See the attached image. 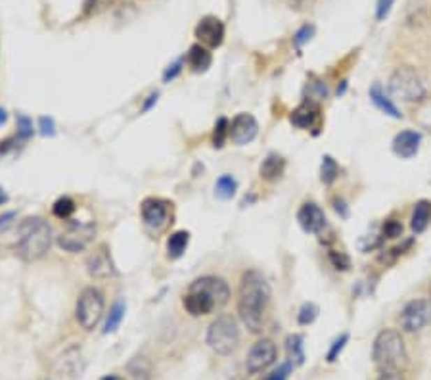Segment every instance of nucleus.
<instances>
[{
	"label": "nucleus",
	"instance_id": "nucleus-1",
	"mask_svg": "<svg viewBox=\"0 0 431 380\" xmlns=\"http://www.w3.org/2000/svg\"><path fill=\"white\" fill-rule=\"evenodd\" d=\"M268 302H270V284H268L267 276L257 269L244 273L242 283H240L238 314L242 323L253 335L263 330Z\"/></svg>",
	"mask_w": 431,
	"mask_h": 380
},
{
	"label": "nucleus",
	"instance_id": "nucleus-2",
	"mask_svg": "<svg viewBox=\"0 0 431 380\" xmlns=\"http://www.w3.org/2000/svg\"><path fill=\"white\" fill-rule=\"evenodd\" d=\"M52 227L43 217H29L17 229V253L25 261H37L52 246Z\"/></svg>",
	"mask_w": 431,
	"mask_h": 380
},
{
	"label": "nucleus",
	"instance_id": "nucleus-3",
	"mask_svg": "<svg viewBox=\"0 0 431 380\" xmlns=\"http://www.w3.org/2000/svg\"><path fill=\"white\" fill-rule=\"evenodd\" d=\"M372 359L381 374L401 373V369L409 361V353H407V346H404L402 336L393 328L381 330L374 342Z\"/></svg>",
	"mask_w": 431,
	"mask_h": 380
},
{
	"label": "nucleus",
	"instance_id": "nucleus-4",
	"mask_svg": "<svg viewBox=\"0 0 431 380\" xmlns=\"http://www.w3.org/2000/svg\"><path fill=\"white\" fill-rule=\"evenodd\" d=\"M389 92L391 97L402 102H422L428 94L424 79L412 67H399L395 69L389 79Z\"/></svg>",
	"mask_w": 431,
	"mask_h": 380
},
{
	"label": "nucleus",
	"instance_id": "nucleus-5",
	"mask_svg": "<svg viewBox=\"0 0 431 380\" xmlns=\"http://www.w3.org/2000/svg\"><path fill=\"white\" fill-rule=\"evenodd\" d=\"M240 342V328L232 315H219L207 328V344L219 356H228Z\"/></svg>",
	"mask_w": 431,
	"mask_h": 380
},
{
	"label": "nucleus",
	"instance_id": "nucleus-6",
	"mask_svg": "<svg viewBox=\"0 0 431 380\" xmlns=\"http://www.w3.org/2000/svg\"><path fill=\"white\" fill-rule=\"evenodd\" d=\"M105 300L102 290H98L94 286H89L81 292V296L77 300L75 306V317L77 323L81 325L85 330H94L98 327V323L104 317Z\"/></svg>",
	"mask_w": 431,
	"mask_h": 380
},
{
	"label": "nucleus",
	"instance_id": "nucleus-7",
	"mask_svg": "<svg viewBox=\"0 0 431 380\" xmlns=\"http://www.w3.org/2000/svg\"><path fill=\"white\" fill-rule=\"evenodd\" d=\"M402 330L407 332H420L431 323V300L418 298L409 302L399 317Z\"/></svg>",
	"mask_w": 431,
	"mask_h": 380
},
{
	"label": "nucleus",
	"instance_id": "nucleus-8",
	"mask_svg": "<svg viewBox=\"0 0 431 380\" xmlns=\"http://www.w3.org/2000/svg\"><path fill=\"white\" fill-rule=\"evenodd\" d=\"M96 234V227L92 223H73L58 237V246L69 253L82 252L89 246Z\"/></svg>",
	"mask_w": 431,
	"mask_h": 380
},
{
	"label": "nucleus",
	"instance_id": "nucleus-9",
	"mask_svg": "<svg viewBox=\"0 0 431 380\" xmlns=\"http://www.w3.org/2000/svg\"><path fill=\"white\" fill-rule=\"evenodd\" d=\"M276 356H278V350H276V344L268 338H263L259 342L253 344V348L247 353V371L251 374H259L263 371H267L268 367L275 365Z\"/></svg>",
	"mask_w": 431,
	"mask_h": 380
},
{
	"label": "nucleus",
	"instance_id": "nucleus-10",
	"mask_svg": "<svg viewBox=\"0 0 431 380\" xmlns=\"http://www.w3.org/2000/svg\"><path fill=\"white\" fill-rule=\"evenodd\" d=\"M190 288H196V290H201L207 294L209 298L215 302L217 307H223L228 304L231 300V286L228 283L221 279V276H201V279H196Z\"/></svg>",
	"mask_w": 431,
	"mask_h": 380
},
{
	"label": "nucleus",
	"instance_id": "nucleus-11",
	"mask_svg": "<svg viewBox=\"0 0 431 380\" xmlns=\"http://www.w3.org/2000/svg\"><path fill=\"white\" fill-rule=\"evenodd\" d=\"M259 125L251 113H238L228 127V139L238 146H244L257 136Z\"/></svg>",
	"mask_w": 431,
	"mask_h": 380
},
{
	"label": "nucleus",
	"instance_id": "nucleus-12",
	"mask_svg": "<svg viewBox=\"0 0 431 380\" xmlns=\"http://www.w3.org/2000/svg\"><path fill=\"white\" fill-rule=\"evenodd\" d=\"M196 37L209 48H217L223 45L224 41V25L215 15H205L201 17L200 23L196 25Z\"/></svg>",
	"mask_w": 431,
	"mask_h": 380
},
{
	"label": "nucleus",
	"instance_id": "nucleus-13",
	"mask_svg": "<svg viewBox=\"0 0 431 380\" xmlns=\"http://www.w3.org/2000/svg\"><path fill=\"white\" fill-rule=\"evenodd\" d=\"M87 269H89V275L92 279H110L115 275L112 253L105 244H100L94 252H90V255L87 258Z\"/></svg>",
	"mask_w": 431,
	"mask_h": 380
},
{
	"label": "nucleus",
	"instance_id": "nucleus-14",
	"mask_svg": "<svg viewBox=\"0 0 431 380\" xmlns=\"http://www.w3.org/2000/svg\"><path fill=\"white\" fill-rule=\"evenodd\" d=\"M298 221L301 229L305 232H311V234H320L326 227V216L314 202H307L301 206V209L298 211Z\"/></svg>",
	"mask_w": 431,
	"mask_h": 380
},
{
	"label": "nucleus",
	"instance_id": "nucleus-15",
	"mask_svg": "<svg viewBox=\"0 0 431 380\" xmlns=\"http://www.w3.org/2000/svg\"><path fill=\"white\" fill-rule=\"evenodd\" d=\"M140 213L144 223L152 227V229H161L169 219V206L167 202L159 200V198H148L142 202Z\"/></svg>",
	"mask_w": 431,
	"mask_h": 380
},
{
	"label": "nucleus",
	"instance_id": "nucleus-16",
	"mask_svg": "<svg viewBox=\"0 0 431 380\" xmlns=\"http://www.w3.org/2000/svg\"><path fill=\"white\" fill-rule=\"evenodd\" d=\"M182 306L192 317H201V315H209L213 309H217L215 302L209 298L205 292L196 290V288H188V292L182 298Z\"/></svg>",
	"mask_w": 431,
	"mask_h": 380
},
{
	"label": "nucleus",
	"instance_id": "nucleus-17",
	"mask_svg": "<svg viewBox=\"0 0 431 380\" xmlns=\"http://www.w3.org/2000/svg\"><path fill=\"white\" fill-rule=\"evenodd\" d=\"M420 142H422V134L418 131H401L393 139V152L399 157L410 160L418 154Z\"/></svg>",
	"mask_w": 431,
	"mask_h": 380
},
{
	"label": "nucleus",
	"instance_id": "nucleus-18",
	"mask_svg": "<svg viewBox=\"0 0 431 380\" xmlns=\"http://www.w3.org/2000/svg\"><path fill=\"white\" fill-rule=\"evenodd\" d=\"M290 120L299 129H311L316 123V120H319V108L312 102H305V104L299 106L298 110L291 112Z\"/></svg>",
	"mask_w": 431,
	"mask_h": 380
},
{
	"label": "nucleus",
	"instance_id": "nucleus-19",
	"mask_svg": "<svg viewBox=\"0 0 431 380\" xmlns=\"http://www.w3.org/2000/svg\"><path fill=\"white\" fill-rule=\"evenodd\" d=\"M211 52H209L205 46L201 45H193L190 46L188 50V56H186V64L192 67V71L196 73H201V71H207L209 66H211Z\"/></svg>",
	"mask_w": 431,
	"mask_h": 380
},
{
	"label": "nucleus",
	"instance_id": "nucleus-20",
	"mask_svg": "<svg viewBox=\"0 0 431 380\" xmlns=\"http://www.w3.org/2000/svg\"><path fill=\"white\" fill-rule=\"evenodd\" d=\"M370 100L374 102V106H376L378 110H381L386 115H391V118H395V120L402 118V113L399 112V108L391 102V98L387 97L386 92L381 90L379 85H374V87L370 89Z\"/></svg>",
	"mask_w": 431,
	"mask_h": 380
},
{
	"label": "nucleus",
	"instance_id": "nucleus-21",
	"mask_svg": "<svg viewBox=\"0 0 431 380\" xmlns=\"http://www.w3.org/2000/svg\"><path fill=\"white\" fill-rule=\"evenodd\" d=\"M431 219V204L428 200H420L414 208V213H412V231L414 232H424L428 229Z\"/></svg>",
	"mask_w": 431,
	"mask_h": 380
},
{
	"label": "nucleus",
	"instance_id": "nucleus-22",
	"mask_svg": "<svg viewBox=\"0 0 431 380\" xmlns=\"http://www.w3.org/2000/svg\"><path fill=\"white\" fill-rule=\"evenodd\" d=\"M284 169H286V162L280 156H268L263 164H261V177L265 181H276L278 177H282Z\"/></svg>",
	"mask_w": 431,
	"mask_h": 380
},
{
	"label": "nucleus",
	"instance_id": "nucleus-23",
	"mask_svg": "<svg viewBox=\"0 0 431 380\" xmlns=\"http://www.w3.org/2000/svg\"><path fill=\"white\" fill-rule=\"evenodd\" d=\"M286 350H288V358H290L291 365H303L305 361V351H303V336L291 335L286 340Z\"/></svg>",
	"mask_w": 431,
	"mask_h": 380
},
{
	"label": "nucleus",
	"instance_id": "nucleus-24",
	"mask_svg": "<svg viewBox=\"0 0 431 380\" xmlns=\"http://www.w3.org/2000/svg\"><path fill=\"white\" fill-rule=\"evenodd\" d=\"M190 242V234L186 231H177L173 232L169 240H167V252H169V258L177 260L182 253L186 252V246Z\"/></svg>",
	"mask_w": 431,
	"mask_h": 380
},
{
	"label": "nucleus",
	"instance_id": "nucleus-25",
	"mask_svg": "<svg viewBox=\"0 0 431 380\" xmlns=\"http://www.w3.org/2000/svg\"><path fill=\"white\" fill-rule=\"evenodd\" d=\"M236 188H238V183L234 181V177H232V175H223L221 179L217 181L215 185L217 198H221V200H231L232 196L236 194Z\"/></svg>",
	"mask_w": 431,
	"mask_h": 380
},
{
	"label": "nucleus",
	"instance_id": "nucleus-26",
	"mask_svg": "<svg viewBox=\"0 0 431 380\" xmlns=\"http://www.w3.org/2000/svg\"><path fill=\"white\" fill-rule=\"evenodd\" d=\"M339 175V167L335 164V160L332 156L322 157V167H320V181L324 185H332Z\"/></svg>",
	"mask_w": 431,
	"mask_h": 380
},
{
	"label": "nucleus",
	"instance_id": "nucleus-27",
	"mask_svg": "<svg viewBox=\"0 0 431 380\" xmlns=\"http://www.w3.org/2000/svg\"><path fill=\"white\" fill-rule=\"evenodd\" d=\"M125 317V304L123 302H117L115 306L110 309V315H108V321H105L104 335H110V332H115L117 327L121 325V321Z\"/></svg>",
	"mask_w": 431,
	"mask_h": 380
},
{
	"label": "nucleus",
	"instance_id": "nucleus-28",
	"mask_svg": "<svg viewBox=\"0 0 431 380\" xmlns=\"http://www.w3.org/2000/svg\"><path fill=\"white\" fill-rule=\"evenodd\" d=\"M52 213L58 217V219H69V217L75 213V202L71 200V198L64 196V198H60V200L54 202Z\"/></svg>",
	"mask_w": 431,
	"mask_h": 380
},
{
	"label": "nucleus",
	"instance_id": "nucleus-29",
	"mask_svg": "<svg viewBox=\"0 0 431 380\" xmlns=\"http://www.w3.org/2000/svg\"><path fill=\"white\" fill-rule=\"evenodd\" d=\"M228 121L224 120V118H221V120L215 123V131H213V144H215L217 148H221V146H224V141L228 139Z\"/></svg>",
	"mask_w": 431,
	"mask_h": 380
},
{
	"label": "nucleus",
	"instance_id": "nucleus-30",
	"mask_svg": "<svg viewBox=\"0 0 431 380\" xmlns=\"http://www.w3.org/2000/svg\"><path fill=\"white\" fill-rule=\"evenodd\" d=\"M316 317H319V307L314 306V304H305V306L299 309L298 321L299 325H311Z\"/></svg>",
	"mask_w": 431,
	"mask_h": 380
},
{
	"label": "nucleus",
	"instance_id": "nucleus-31",
	"mask_svg": "<svg viewBox=\"0 0 431 380\" xmlns=\"http://www.w3.org/2000/svg\"><path fill=\"white\" fill-rule=\"evenodd\" d=\"M113 0H85V15H94L104 12L105 8H110Z\"/></svg>",
	"mask_w": 431,
	"mask_h": 380
},
{
	"label": "nucleus",
	"instance_id": "nucleus-32",
	"mask_svg": "<svg viewBox=\"0 0 431 380\" xmlns=\"http://www.w3.org/2000/svg\"><path fill=\"white\" fill-rule=\"evenodd\" d=\"M347 342H349V335H342L339 338H337V340H335L334 346H332V348H330V351H328L326 359L330 361V363H334L335 359H337V356L342 353V350L345 348V344H347Z\"/></svg>",
	"mask_w": 431,
	"mask_h": 380
},
{
	"label": "nucleus",
	"instance_id": "nucleus-33",
	"mask_svg": "<svg viewBox=\"0 0 431 380\" xmlns=\"http://www.w3.org/2000/svg\"><path fill=\"white\" fill-rule=\"evenodd\" d=\"M33 134V121L27 120L25 115L17 118V136L20 139H29Z\"/></svg>",
	"mask_w": 431,
	"mask_h": 380
},
{
	"label": "nucleus",
	"instance_id": "nucleus-34",
	"mask_svg": "<svg viewBox=\"0 0 431 380\" xmlns=\"http://www.w3.org/2000/svg\"><path fill=\"white\" fill-rule=\"evenodd\" d=\"M330 261L334 263L335 269L347 271L351 267V260L343 252H330Z\"/></svg>",
	"mask_w": 431,
	"mask_h": 380
},
{
	"label": "nucleus",
	"instance_id": "nucleus-35",
	"mask_svg": "<svg viewBox=\"0 0 431 380\" xmlns=\"http://www.w3.org/2000/svg\"><path fill=\"white\" fill-rule=\"evenodd\" d=\"M401 232H402L401 223H397L393 219L383 225V234H386V239H397V237H401Z\"/></svg>",
	"mask_w": 431,
	"mask_h": 380
},
{
	"label": "nucleus",
	"instance_id": "nucleus-36",
	"mask_svg": "<svg viewBox=\"0 0 431 380\" xmlns=\"http://www.w3.org/2000/svg\"><path fill=\"white\" fill-rule=\"evenodd\" d=\"M312 33H314V27H312V25H303V27L295 33V38H293V41H295V45L298 46L305 45L307 41H311Z\"/></svg>",
	"mask_w": 431,
	"mask_h": 380
},
{
	"label": "nucleus",
	"instance_id": "nucleus-37",
	"mask_svg": "<svg viewBox=\"0 0 431 380\" xmlns=\"http://www.w3.org/2000/svg\"><path fill=\"white\" fill-rule=\"evenodd\" d=\"M393 2L395 0H379L378 10H376V17H378L379 22H383L387 15H389L391 8H393Z\"/></svg>",
	"mask_w": 431,
	"mask_h": 380
},
{
	"label": "nucleus",
	"instance_id": "nucleus-38",
	"mask_svg": "<svg viewBox=\"0 0 431 380\" xmlns=\"http://www.w3.org/2000/svg\"><path fill=\"white\" fill-rule=\"evenodd\" d=\"M291 371V363H284L276 369L275 373H270L265 380H288V374Z\"/></svg>",
	"mask_w": 431,
	"mask_h": 380
},
{
	"label": "nucleus",
	"instance_id": "nucleus-39",
	"mask_svg": "<svg viewBox=\"0 0 431 380\" xmlns=\"http://www.w3.org/2000/svg\"><path fill=\"white\" fill-rule=\"evenodd\" d=\"M418 118H420V123H422L425 129H430L431 131V104L424 106V108L420 110V115H418Z\"/></svg>",
	"mask_w": 431,
	"mask_h": 380
},
{
	"label": "nucleus",
	"instance_id": "nucleus-40",
	"mask_svg": "<svg viewBox=\"0 0 431 380\" xmlns=\"http://www.w3.org/2000/svg\"><path fill=\"white\" fill-rule=\"evenodd\" d=\"M38 123H41V133L43 134H50V136H52V134L56 133V131H54V121L50 120V118H41Z\"/></svg>",
	"mask_w": 431,
	"mask_h": 380
},
{
	"label": "nucleus",
	"instance_id": "nucleus-41",
	"mask_svg": "<svg viewBox=\"0 0 431 380\" xmlns=\"http://www.w3.org/2000/svg\"><path fill=\"white\" fill-rule=\"evenodd\" d=\"M182 62H177V64H173L171 67H169V69H167V71H165V75H163V79H165V83L167 81H171V79H175V77H177V75L180 73V69H182Z\"/></svg>",
	"mask_w": 431,
	"mask_h": 380
},
{
	"label": "nucleus",
	"instance_id": "nucleus-42",
	"mask_svg": "<svg viewBox=\"0 0 431 380\" xmlns=\"http://www.w3.org/2000/svg\"><path fill=\"white\" fill-rule=\"evenodd\" d=\"M288 2H290V6L293 8V10L303 12V10H309V8L312 6V2H314V0H288Z\"/></svg>",
	"mask_w": 431,
	"mask_h": 380
},
{
	"label": "nucleus",
	"instance_id": "nucleus-43",
	"mask_svg": "<svg viewBox=\"0 0 431 380\" xmlns=\"http://www.w3.org/2000/svg\"><path fill=\"white\" fill-rule=\"evenodd\" d=\"M14 217H15L14 211H8V213H4V216H0V231H2V229H6L8 225L12 223V219H14Z\"/></svg>",
	"mask_w": 431,
	"mask_h": 380
},
{
	"label": "nucleus",
	"instance_id": "nucleus-44",
	"mask_svg": "<svg viewBox=\"0 0 431 380\" xmlns=\"http://www.w3.org/2000/svg\"><path fill=\"white\" fill-rule=\"evenodd\" d=\"M378 380H402V379L399 373H387V374H381Z\"/></svg>",
	"mask_w": 431,
	"mask_h": 380
},
{
	"label": "nucleus",
	"instance_id": "nucleus-45",
	"mask_svg": "<svg viewBox=\"0 0 431 380\" xmlns=\"http://www.w3.org/2000/svg\"><path fill=\"white\" fill-rule=\"evenodd\" d=\"M154 102H157V92H156V94H152V97H149V100L146 102V106H144V112H146V110H149V108L154 106Z\"/></svg>",
	"mask_w": 431,
	"mask_h": 380
},
{
	"label": "nucleus",
	"instance_id": "nucleus-46",
	"mask_svg": "<svg viewBox=\"0 0 431 380\" xmlns=\"http://www.w3.org/2000/svg\"><path fill=\"white\" fill-rule=\"evenodd\" d=\"M102 380H125V379H121V377H117V374H108V377H104Z\"/></svg>",
	"mask_w": 431,
	"mask_h": 380
},
{
	"label": "nucleus",
	"instance_id": "nucleus-47",
	"mask_svg": "<svg viewBox=\"0 0 431 380\" xmlns=\"http://www.w3.org/2000/svg\"><path fill=\"white\" fill-rule=\"evenodd\" d=\"M2 123H6V112H4V110H0V125H2Z\"/></svg>",
	"mask_w": 431,
	"mask_h": 380
},
{
	"label": "nucleus",
	"instance_id": "nucleus-48",
	"mask_svg": "<svg viewBox=\"0 0 431 380\" xmlns=\"http://www.w3.org/2000/svg\"><path fill=\"white\" fill-rule=\"evenodd\" d=\"M8 198H6V194H4V190H2V188H0V204H2V202H6Z\"/></svg>",
	"mask_w": 431,
	"mask_h": 380
}]
</instances>
